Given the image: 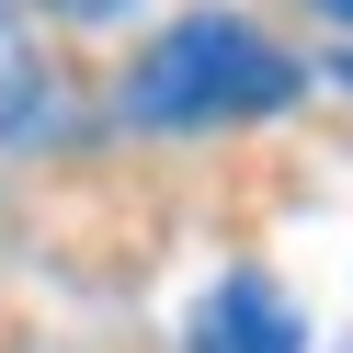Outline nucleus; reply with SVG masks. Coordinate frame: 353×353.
Returning a JSON list of instances; mask_svg holds the SVG:
<instances>
[{
    "mask_svg": "<svg viewBox=\"0 0 353 353\" xmlns=\"http://www.w3.org/2000/svg\"><path fill=\"white\" fill-rule=\"evenodd\" d=\"M307 92V69L274 46V34L228 23V12H194V23H171L160 46L125 69V125H148V137H194V125H262L285 114V103Z\"/></svg>",
    "mask_w": 353,
    "mask_h": 353,
    "instance_id": "obj_1",
    "label": "nucleus"
},
{
    "mask_svg": "<svg viewBox=\"0 0 353 353\" xmlns=\"http://www.w3.org/2000/svg\"><path fill=\"white\" fill-rule=\"evenodd\" d=\"M194 353H307V319L285 307L274 274H216L194 307Z\"/></svg>",
    "mask_w": 353,
    "mask_h": 353,
    "instance_id": "obj_2",
    "label": "nucleus"
},
{
    "mask_svg": "<svg viewBox=\"0 0 353 353\" xmlns=\"http://www.w3.org/2000/svg\"><path fill=\"white\" fill-rule=\"evenodd\" d=\"M46 137H69V80L46 69L34 23L0 0V160L12 148H46Z\"/></svg>",
    "mask_w": 353,
    "mask_h": 353,
    "instance_id": "obj_3",
    "label": "nucleus"
},
{
    "mask_svg": "<svg viewBox=\"0 0 353 353\" xmlns=\"http://www.w3.org/2000/svg\"><path fill=\"white\" fill-rule=\"evenodd\" d=\"M57 12H69V23H114L125 0H57Z\"/></svg>",
    "mask_w": 353,
    "mask_h": 353,
    "instance_id": "obj_4",
    "label": "nucleus"
},
{
    "mask_svg": "<svg viewBox=\"0 0 353 353\" xmlns=\"http://www.w3.org/2000/svg\"><path fill=\"white\" fill-rule=\"evenodd\" d=\"M307 12H330V23H342V34H353V0H307Z\"/></svg>",
    "mask_w": 353,
    "mask_h": 353,
    "instance_id": "obj_5",
    "label": "nucleus"
},
{
    "mask_svg": "<svg viewBox=\"0 0 353 353\" xmlns=\"http://www.w3.org/2000/svg\"><path fill=\"white\" fill-rule=\"evenodd\" d=\"M342 80H353V57H342Z\"/></svg>",
    "mask_w": 353,
    "mask_h": 353,
    "instance_id": "obj_6",
    "label": "nucleus"
}]
</instances>
